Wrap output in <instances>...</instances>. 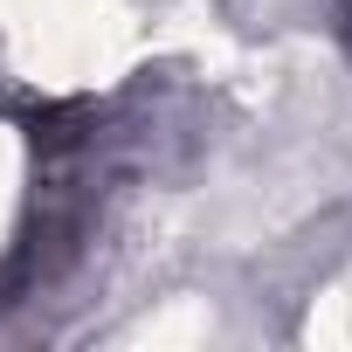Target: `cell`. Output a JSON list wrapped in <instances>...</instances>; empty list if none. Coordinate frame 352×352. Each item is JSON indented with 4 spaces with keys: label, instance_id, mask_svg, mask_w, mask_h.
Masks as SVG:
<instances>
[{
    "label": "cell",
    "instance_id": "cell-1",
    "mask_svg": "<svg viewBox=\"0 0 352 352\" xmlns=\"http://www.w3.org/2000/svg\"><path fill=\"white\" fill-rule=\"evenodd\" d=\"M338 35H345V49H352V0L338 8Z\"/></svg>",
    "mask_w": 352,
    "mask_h": 352
}]
</instances>
